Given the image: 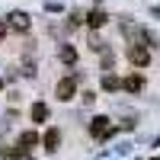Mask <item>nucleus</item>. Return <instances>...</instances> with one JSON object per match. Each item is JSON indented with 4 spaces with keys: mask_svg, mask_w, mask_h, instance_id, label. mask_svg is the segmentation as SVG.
Listing matches in <instances>:
<instances>
[{
    "mask_svg": "<svg viewBox=\"0 0 160 160\" xmlns=\"http://www.w3.org/2000/svg\"><path fill=\"white\" fill-rule=\"evenodd\" d=\"M128 61L135 64V68H144V64H151V51L144 45H131L128 48Z\"/></svg>",
    "mask_w": 160,
    "mask_h": 160,
    "instance_id": "obj_4",
    "label": "nucleus"
},
{
    "mask_svg": "<svg viewBox=\"0 0 160 160\" xmlns=\"http://www.w3.org/2000/svg\"><path fill=\"white\" fill-rule=\"evenodd\" d=\"M112 61H115L112 51H102V68H112Z\"/></svg>",
    "mask_w": 160,
    "mask_h": 160,
    "instance_id": "obj_12",
    "label": "nucleus"
},
{
    "mask_svg": "<svg viewBox=\"0 0 160 160\" xmlns=\"http://www.w3.org/2000/svg\"><path fill=\"white\" fill-rule=\"evenodd\" d=\"M58 58H61L64 64H77V51H74L71 45H61V48H58Z\"/></svg>",
    "mask_w": 160,
    "mask_h": 160,
    "instance_id": "obj_8",
    "label": "nucleus"
},
{
    "mask_svg": "<svg viewBox=\"0 0 160 160\" xmlns=\"http://www.w3.org/2000/svg\"><path fill=\"white\" fill-rule=\"evenodd\" d=\"M42 144H45V151H48V154H55V151H58V144H61V131H58V128H48V131H45V138H42Z\"/></svg>",
    "mask_w": 160,
    "mask_h": 160,
    "instance_id": "obj_5",
    "label": "nucleus"
},
{
    "mask_svg": "<svg viewBox=\"0 0 160 160\" xmlns=\"http://www.w3.org/2000/svg\"><path fill=\"white\" fill-rule=\"evenodd\" d=\"M122 87H125L128 93H141V90H144V77H141V74H131V77L122 80Z\"/></svg>",
    "mask_w": 160,
    "mask_h": 160,
    "instance_id": "obj_7",
    "label": "nucleus"
},
{
    "mask_svg": "<svg viewBox=\"0 0 160 160\" xmlns=\"http://www.w3.org/2000/svg\"><path fill=\"white\" fill-rule=\"evenodd\" d=\"M112 125H109V118H106V115H96V118H93V122H90V135L93 138H99V141H106V138H112Z\"/></svg>",
    "mask_w": 160,
    "mask_h": 160,
    "instance_id": "obj_1",
    "label": "nucleus"
},
{
    "mask_svg": "<svg viewBox=\"0 0 160 160\" xmlns=\"http://www.w3.org/2000/svg\"><path fill=\"white\" fill-rule=\"evenodd\" d=\"M0 87H3V80H0Z\"/></svg>",
    "mask_w": 160,
    "mask_h": 160,
    "instance_id": "obj_16",
    "label": "nucleus"
},
{
    "mask_svg": "<svg viewBox=\"0 0 160 160\" xmlns=\"http://www.w3.org/2000/svg\"><path fill=\"white\" fill-rule=\"evenodd\" d=\"M118 87H122V80H118L115 74H106V77H102V90H109V93H115Z\"/></svg>",
    "mask_w": 160,
    "mask_h": 160,
    "instance_id": "obj_10",
    "label": "nucleus"
},
{
    "mask_svg": "<svg viewBox=\"0 0 160 160\" xmlns=\"http://www.w3.org/2000/svg\"><path fill=\"white\" fill-rule=\"evenodd\" d=\"M106 22H109V16H106L102 10H90L87 13V26H90V29H102Z\"/></svg>",
    "mask_w": 160,
    "mask_h": 160,
    "instance_id": "obj_6",
    "label": "nucleus"
},
{
    "mask_svg": "<svg viewBox=\"0 0 160 160\" xmlns=\"http://www.w3.org/2000/svg\"><path fill=\"white\" fill-rule=\"evenodd\" d=\"M93 99H96V93H93V90H87V93H83V102H87V106H93Z\"/></svg>",
    "mask_w": 160,
    "mask_h": 160,
    "instance_id": "obj_13",
    "label": "nucleus"
},
{
    "mask_svg": "<svg viewBox=\"0 0 160 160\" xmlns=\"http://www.w3.org/2000/svg\"><path fill=\"white\" fill-rule=\"evenodd\" d=\"M32 118H35V122H45V118H48V106L45 102H35L32 106Z\"/></svg>",
    "mask_w": 160,
    "mask_h": 160,
    "instance_id": "obj_11",
    "label": "nucleus"
},
{
    "mask_svg": "<svg viewBox=\"0 0 160 160\" xmlns=\"http://www.w3.org/2000/svg\"><path fill=\"white\" fill-rule=\"evenodd\" d=\"M154 16H160V7H154Z\"/></svg>",
    "mask_w": 160,
    "mask_h": 160,
    "instance_id": "obj_15",
    "label": "nucleus"
},
{
    "mask_svg": "<svg viewBox=\"0 0 160 160\" xmlns=\"http://www.w3.org/2000/svg\"><path fill=\"white\" fill-rule=\"evenodd\" d=\"M38 144V131H22L19 135V148H35Z\"/></svg>",
    "mask_w": 160,
    "mask_h": 160,
    "instance_id": "obj_9",
    "label": "nucleus"
},
{
    "mask_svg": "<svg viewBox=\"0 0 160 160\" xmlns=\"http://www.w3.org/2000/svg\"><path fill=\"white\" fill-rule=\"evenodd\" d=\"M7 38V22H0V42Z\"/></svg>",
    "mask_w": 160,
    "mask_h": 160,
    "instance_id": "obj_14",
    "label": "nucleus"
},
{
    "mask_svg": "<svg viewBox=\"0 0 160 160\" xmlns=\"http://www.w3.org/2000/svg\"><path fill=\"white\" fill-rule=\"evenodd\" d=\"M74 90H77V77H64V80H58L55 96H58L61 102H68V99H74Z\"/></svg>",
    "mask_w": 160,
    "mask_h": 160,
    "instance_id": "obj_3",
    "label": "nucleus"
},
{
    "mask_svg": "<svg viewBox=\"0 0 160 160\" xmlns=\"http://www.w3.org/2000/svg\"><path fill=\"white\" fill-rule=\"evenodd\" d=\"M7 26H13L16 32H29V29H32V22H29V16H26L22 10H13V13H7Z\"/></svg>",
    "mask_w": 160,
    "mask_h": 160,
    "instance_id": "obj_2",
    "label": "nucleus"
}]
</instances>
